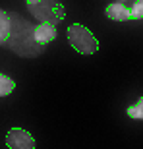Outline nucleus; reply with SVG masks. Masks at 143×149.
<instances>
[{"label":"nucleus","instance_id":"9","mask_svg":"<svg viewBox=\"0 0 143 149\" xmlns=\"http://www.w3.org/2000/svg\"><path fill=\"white\" fill-rule=\"evenodd\" d=\"M132 17L135 19L143 17V0H135V4L132 6Z\"/></svg>","mask_w":143,"mask_h":149},{"label":"nucleus","instance_id":"8","mask_svg":"<svg viewBox=\"0 0 143 149\" xmlns=\"http://www.w3.org/2000/svg\"><path fill=\"white\" fill-rule=\"evenodd\" d=\"M128 116L135 120H143V97H139V101L133 103L132 107H128Z\"/></svg>","mask_w":143,"mask_h":149},{"label":"nucleus","instance_id":"7","mask_svg":"<svg viewBox=\"0 0 143 149\" xmlns=\"http://www.w3.org/2000/svg\"><path fill=\"white\" fill-rule=\"evenodd\" d=\"M14 89H16V81L12 77H8L6 74H0V97L10 95Z\"/></svg>","mask_w":143,"mask_h":149},{"label":"nucleus","instance_id":"6","mask_svg":"<svg viewBox=\"0 0 143 149\" xmlns=\"http://www.w3.org/2000/svg\"><path fill=\"white\" fill-rule=\"evenodd\" d=\"M12 37V19L4 10H0V45H4Z\"/></svg>","mask_w":143,"mask_h":149},{"label":"nucleus","instance_id":"10","mask_svg":"<svg viewBox=\"0 0 143 149\" xmlns=\"http://www.w3.org/2000/svg\"><path fill=\"white\" fill-rule=\"evenodd\" d=\"M25 2L29 4V8H33V6H39L41 2H43V0H25Z\"/></svg>","mask_w":143,"mask_h":149},{"label":"nucleus","instance_id":"4","mask_svg":"<svg viewBox=\"0 0 143 149\" xmlns=\"http://www.w3.org/2000/svg\"><path fill=\"white\" fill-rule=\"evenodd\" d=\"M33 39L39 45H47L50 41H54L56 39V25L54 23H47V22L39 23L33 31Z\"/></svg>","mask_w":143,"mask_h":149},{"label":"nucleus","instance_id":"5","mask_svg":"<svg viewBox=\"0 0 143 149\" xmlns=\"http://www.w3.org/2000/svg\"><path fill=\"white\" fill-rule=\"evenodd\" d=\"M106 17L114 22H126L132 17V10H128L124 2H114L106 6Z\"/></svg>","mask_w":143,"mask_h":149},{"label":"nucleus","instance_id":"1","mask_svg":"<svg viewBox=\"0 0 143 149\" xmlns=\"http://www.w3.org/2000/svg\"><path fill=\"white\" fill-rule=\"evenodd\" d=\"M68 41L79 54H95L99 50V41L87 27L74 23L68 27Z\"/></svg>","mask_w":143,"mask_h":149},{"label":"nucleus","instance_id":"3","mask_svg":"<svg viewBox=\"0 0 143 149\" xmlns=\"http://www.w3.org/2000/svg\"><path fill=\"white\" fill-rule=\"evenodd\" d=\"M6 145L10 149H35L33 136L23 128H12L6 134Z\"/></svg>","mask_w":143,"mask_h":149},{"label":"nucleus","instance_id":"11","mask_svg":"<svg viewBox=\"0 0 143 149\" xmlns=\"http://www.w3.org/2000/svg\"><path fill=\"white\" fill-rule=\"evenodd\" d=\"M118 2H126V0H118Z\"/></svg>","mask_w":143,"mask_h":149},{"label":"nucleus","instance_id":"2","mask_svg":"<svg viewBox=\"0 0 143 149\" xmlns=\"http://www.w3.org/2000/svg\"><path fill=\"white\" fill-rule=\"evenodd\" d=\"M33 16H37L39 19H43L47 23H60L64 19V8H62L60 2L56 0H49V4H43V8H31Z\"/></svg>","mask_w":143,"mask_h":149}]
</instances>
